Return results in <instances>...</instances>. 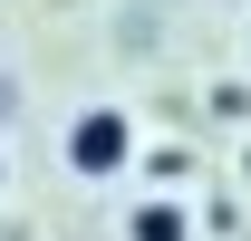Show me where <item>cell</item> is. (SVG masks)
Returning <instances> with one entry per match:
<instances>
[{
    "label": "cell",
    "mask_w": 251,
    "mask_h": 241,
    "mask_svg": "<svg viewBox=\"0 0 251 241\" xmlns=\"http://www.w3.org/2000/svg\"><path fill=\"white\" fill-rule=\"evenodd\" d=\"M68 164H77V174H126V164H135V116H126V106H87V116L68 125Z\"/></svg>",
    "instance_id": "6da1fadb"
},
{
    "label": "cell",
    "mask_w": 251,
    "mask_h": 241,
    "mask_svg": "<svg viewBox=\"0 0 251 241\" xmlns=\"http://www.w3.org/2000/svg\"><path fill=\"white\" fill-rule=\"evenodd\" d=\"M135 241H184V212H174V203H145V212H135Z\"/></svg>",
    "instance_id": "7a4b0ae2"
}]
</instances>
